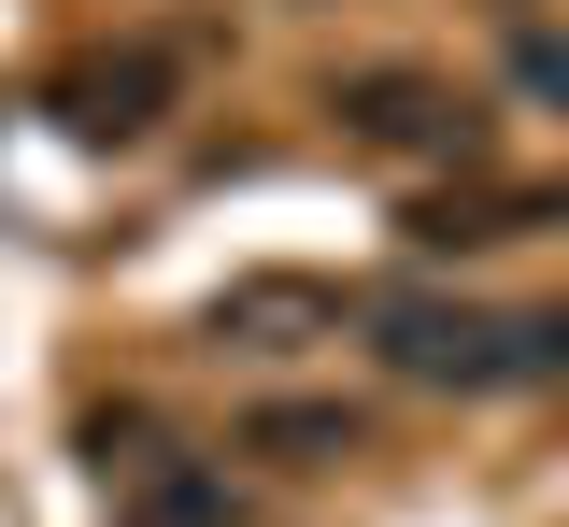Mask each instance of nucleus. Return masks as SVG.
<instances>
[{
    "label": "nucleus",
    "instance_id": "obj_8",
    "mask_svg": "<svg viewBox=\"0 0 569 527\" xmlns=\"http://www.w3.org/2000/svg\"><path fill=\"white\" fill-rule=\"evenodd\" d=\"M114 499H129V527H242V499H228L213 470H186V456L142 470V485H114Z\"/></svg>",
    "mask_w": 569,
    "mask_h": 527
},
{
    "label": "nucleus",
    "instance_id": "obj_6",
    "mask_svg": "<svg viewBox=\"0 0 569 527\" xmlns=\"http://www.w3.org/2000/svg\"><path fill=\"white\" fill-rule=\"evenodd\" d=\"M485 385H569V300L485 314Z\"/></svg>",
    "mask_w": 569,
    "mask_h": 527
},
{
    "label": "nucleus",
    "instance_id": "obj_3",
    "mask_svg": "<svg viewBox=\"0 0 569 527\" xmlns=\"http://www.w3.org/2000/svg\"><path fill=\"white\" fill-rule=\"evenodd\" d=\"M342 328H356L342 286H313V271H242V286H213V300H200V357L284 371V357H313V342H342Z\"/></svg>",
    "mask_w": 569,
    "mask_h": 527
},
{
    "label": "nucleus",
    "instance_id": "obj_9",
    "mask_svg": "<svg viewBox=\"0 0 569 527\" xmlns=\"http://www.w3.org/2000/svg\"><path fill=\"white\" fill-rule=\"evenodd\" d=\"M512 100L569 115V29H512Z\"/></svg>",
    "mask_w": 569,
    "mask_h": 527
},
{
    "label": "nucleus",
    "instance_id": "obj_4",
    "mask_svg": "<svg viewBox=\"0 0 569 527\" xmlns=\"http://www.w3.org/2000/svg\"><path fill=\"white\" fill-rule=\"evenodd\" d=\"M356 328H370V357L399 385H485V314L470 300H441V286H356Z\"/></svg>",
    "mask_w": 569,
    "mask_h": 527
},
{
    "label": "nucleus",
    "instance_id": "obj_1",
    "mask_svg": "<svg viewBox=\"0 0 569 527\" xmlns=\"http://www.w3.org/2000/svg\"><path fill=\"white\" fill-rule=\"evenodd\" d=\"M328 115H342L356 157H399V171H470V157H485V100H470L456 72H427V58H370V72H342Z\"/></svg>",
    "mask_w": 569,
    "mask_h": 527
},
{
    "label": "nucleus",
    "instance_id": "obj_5",
    "mask_svg": "<svg viewBox=\"0 0 569 527\" xmlns=\"http://www.w3.org/2000/svg\"><path fill=\"white\" fill-rule=\"evenodd\" d=\"M527 228H556V186H470V200H427L413 242L456 257V242H527Z\"/></svg>",
    "mask_w": 569,
    "mask_h": 527
},
{
    "label": "nucleus",
    "instance_id": "obj_2",
    "mask_svg": "<svg viewBox=\"0 0 569 527\" xmlns=\"http://www.w3.org/2000/svg\"><path fill=\"white\" fill-rule=\"evenodd\" d=\"M186 72H200L186 29H129V43H100L86 72H58V129L71 143H157L171 100H186Z\"/></svg>",
    "mask_w": 569,
    "mask_h": 527
},
{
    "label": "nucleus",
    "instance_id": "obj_7",
    "mask_svg": "<svg viewBox=\"0 0 569 527\" xmlns=\"http://www.w3.org/2000/svg\"><path fill=\"white\" fill-rule=\"evenodd\" d=\"M242 456L328 470V456H356V414H342V399H271V414H242Z\"/></svg>",
    "mask_w": 569,
    "mask_h": 527
}]
</instances>
